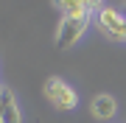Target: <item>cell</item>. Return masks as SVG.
I'll return each mask as SVG.
<instances>
[{"label":"cell","instance_id":"obj_9","mask_svg":"<svg viewBox=\"0 0 126 123\" xmlns=\"http://www.w3.org/2000/svg\"><path fill=\"white\" fill-rule=\"evenodd\" d=\"M0 90H3V87H0Z\"/></svg>","mask_w":126,"mask_h":123},{"label":"cell","instance_id":"obj_3","mask_svg":"<svg viewBox=\"0 0 126 123\" xmlns=\"http://www.w3.org/2000/svg\"><path fill=\"white\" fill-rule=\"evenodd\" d=\"M98 28L107 34L109 39H126V31H123V14L115 11V9H101L98 11Z\"/></svg>","mask_w":126,"mask_h":123},{"label":"cell","instance_id":"obj_4","mask_svg":"<svg viewBox=\"0 0 126 123\" xmlns=\"http://www.w3.org/2000/svg\"><path fill=\"white\" fill-rule=\"evenodd\" d=\"M20 120H23V115H20L17 101L9 87H3L0 90V123H20Z\"/></svg>","mask_w":126,"mask_h":123},{"label":"cell","instance_id":"obj_5","mask_svg":"<svg viewBox=\"0 0 126 123\" xmlns=\"http://www.w3.org/2000/svg\"><path fill=\"white\" fill-rule=\"evenodd\" d=\"M93 115L98 120H112V115H115V101L112 95H98L93 101Z\"/></svg>","mask_w":126,"mask_h":123},{"label":"cell","instance_id":"obj_1","mask_svg":"<svg viewBox=\"0 0 126 123\" xmlns=\"http://www.w3.org/2000/svg\"><path fill=\"white\" fill-rule=\"evenodd\" d=\"M87 25H90V17H62L59 31H56V48L59 50L73 48L81 37H84Z\"/></svg>","mask_w":126,"mask_h":123},{"label":"cell","instance_id":"obj_2","mask_svg":"<svg viewBox=\"0 0 126 123\" xmlns=\"http://www.w3.org/2000/svg\"><path fill=\"white\" fill-rule=\"evenodd\" d=\"M45 98L56 106L59 112H70V109H76V104H79L73 87H67L62 78H48L45 81Z\"/></svg>","mask_w":126,"mask_h":123},{"label":"cell","instance_id":"obj_8","mask_svg":"<svg viewBox=\"0 0 126 123\" xmlns=\"http://www.w3.org/2000/svg\"><path fill=\"white\" fill-rule=\"evenodd\" d=\"M123 31H126V14H123Z\"/></svg>","mask_w":126,"mask_h":123},{"label":"cell","instance_id":"obj_6","mask_svg":"<svg viewBox=\"0 0 126 123\" xmlns=\"http://www.w3.org/2000/svg\"><path fill=\"white\" fill-rule=\"evenodd\" d=\"M53 3L62 11V17H90V11L81 0H53Z\"/></svg>","mask_w":126,"mask_h":123},{"label":"cell","instance_id":"obj_7","mask_svg":"<svg viewBox=\"0 0 126 123\" xmlns=\"http://www.w3.org/2000/svg\"><path fill=\"white\" fill-rule=\"evenodd\" d=\"M81 3H84V6H90V0H81ZM87 11H90V9H87Z\"/></svg>","mask_w":126,"mask_h":123}]
</instances>
